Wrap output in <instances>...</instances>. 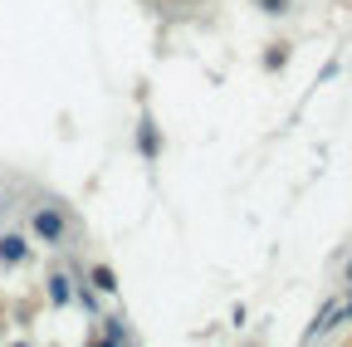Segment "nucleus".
<instances>
[{"label":"nucleus","instance_id":"7","mask_svg":"<svg viewBox=\"0 0 352 347\" xmlns=\"http://www.w3.org/2000/svg\"><path fill=\"white\" fill-rule=\"evenodd\" d=\"M347 284H352V265H347Z\"/></svg>","mask_w":352,"mask_h":347},{"label":"nucleus","instance_id":"6","mask_svg":"<svg viewBox=\"0 0 352 347\" xmlns=\"http://www.w3.org/2000/svg\"><path fill=\"white\" fill-rule=\"evenodd\" d=\"M127 337H132V333L122 328V318H113V328H108V342H127Z\"/></svg>","mask_w":352,"mask_h":347},{"label":"nucleus","instance_id":"4","mask_svg":"<svg viewBox=\"0 0 352 347\" xmlns=\"http://www.w3.org/2000/svg\"><path fill=\"white\" fill-rule=\"evenodd\" d=\"M50 298H54V303H69V298H74V293H69V279H64V274H54V279H50Z\"/></svg>","mask_w":352,"mask_h":347},{"label":"nucleus","instance_id":"1","mask_svg":"<svg viewBox=\"0 0 352 347\" xmlns=\"http://www.w3.org/2000/svg\"><path fill=\"white\" fill-rule=\"evenodd\" d=\"M347 313H352V289H347L342 298H328V303H323V313L314 318V328H308L303 337H308V342H318V337H328V333H333V328H338V323H342Z\"/></svg>","mask_w":352,"mask_h":347},{"label":"nucleus","instance_id":"3","mask_svg":"<svg viewBox=\"0 0 352 347\" xmlns=\"http://www.w3.org/2000/svg\"><path fill=\"white\" fill-rule=\"evenodd\" d=\"M0 259H10V265H20V259H25V240L6 235V240H0Z\"/></svg>","mask_w":352,"mask_h":347},{"label":"nucleus","instance_id":"2","mask_svg":"<svg viewBox=\"0 0 352 347\" xmlns=\"http://www.w3.org/2000/svg\"><path fill=\"white\" fill-rule=\"evenodd\" d=\"M34 235H39L44 245H64L69 225H64V215H59L54 205H39V210H34Z\"/></svg>","mask_w":352,"mask_h":347},{"label":"nucleus","instance_id":"5","mask_svg":"<svg viewBox=\"0 0 352 347\" xmlns=\"http://www.w3.org/2000/svg\"><path fill=\"white\" fill-rule=\"evenodd\" d=\"M94 279H98V289H103V293H113V289H118V284H113V269H103V265L94 269Z\"/></svg>","mask_w":352,"mask_h":347}]
</instances>
